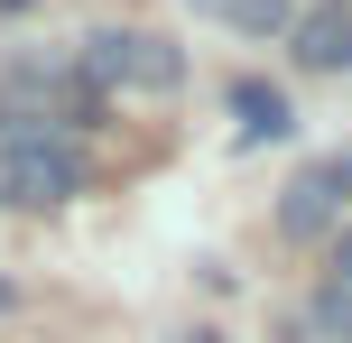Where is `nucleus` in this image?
<instances>
[{
  "label": "nucleus",
  "instance_id": "nucleus-1",
  "mask_svg": "<svg viewBox=\"0 0 352 343\" xmlns=\"http://www.w3.org/2000/svg\"><path fill=\"white\" fill-rule=\"evenodd\" d=\"M84 195V148L56 121H28V111H0V204L10 214H47V204Z\"/></svg>",
  "mask_w": 352,
  "mask_h": 343
},
{
  "label": "nucleus",
  "instance_id": "nucleus-2",
  "mask_svg": "<svg viewBox=\"0 0 352 343\" xmlns=\"http://www.w3.org/2000/svg\"><path fill=\"white\" fill-rule=\"evenodd\" d=\"M84 74H93V93H176L186 56L148 28H102V37H84Z\"/></svg>",
  "mask_w": 352,
  "mask_h": 343
},
{
  "label": "nucleus",
  "instance_id": "nucleus-3",
  "mask_svg": "<svg viewBox=\"0 0 352 343\" xmlns=\"http://www.w3.org/2000/svg\"><path fill=\"white\" fill-rule=\"evenodd\" d=\"M343 204H352V158H324V167H306V177L278 195V232L287 241H324L343 223Z\"/></svg>",
  "mask_w": 352,
  "mask_h": 343
},
{
  "label": "nucleus",
  "instance_id": "nucleus-4",
  "mask_svg": "<svg viewBox=\"0 0 352 343\" xmlns=\"http://www.w3.org/2000/svg\"><path fill=\"white\" fill-rule=\"evenodd\" d=\"M297 65H316V74H352V19H343V10L297 19Z\"/></svg>",
  "mask_w": 352,
  "mask_h": 343
},
{
  "label": "nucleus",
  "instance_id": "nucleus-5",
  "mask_svg": "<svg viewBox=\"0 0 352 343\" xmlns=\"http://www.w3.org/2000/svg\"><path fill=\"white\" fill-rule=\"evenodd\" d=\"M232 111H241V140H287L297 130L287 93H269V84H232Z\"/></svg>",
  "mask_w": 352,
  "mask_h": 343
},
{
  "label": "nucleus",
  "instance_id": "nucleus-6",
  "mask_svg": "<svg viewBox=\"0 0 352 343\" xmlns=\"http://www.w3.org/2000/svg\"><path fill=\"white\" fill-rule=\"evenodd\" d=\"M186 10L223 19V28H241V37H278V28H297V19H287V0H186Z\"/></svg>",
  "mask_w": 352,
  "mask_h": 343
},
{
  "label": "nucleus",
  "instance_id": "nucleus-7",
  "mask_svg": "<svg viewBox=\"0 0 352 343\" xmlns=\"http://www.w3.org/2000/svg\"><path fill=\"white\" fill-rule=\"evenodd\" d=\"M316 334L324 343H352V278H324V288H316Z\"/></svg>",
  "mask_w": 352,
  "mask_h": 343
},
{
  "label": "nucleus",
  "instance_id": "nucleus-8",
  "mask_svg": "<svg viewBox=\"0 0 352 343\" xmlns=\"http://www.w3.org/2000/svg\"><path fill=\"white\" fill-rule=\"evenodd\" d=\"M334 278H352V232H343V241H334Z\"/></svg>",
  "mask_w": 352,
  "mask_h": 343
},
{
  "label": "nucleus",
  "instance_id": "nucleus-9",
  "mask_svg": "<svg viewBox=\"0 0 352 343\" xmlns=\"http://www.w3.org/2000/svg\"><path fill=\"white\" fill-rule=\"evenodd\" d=\"M0 316H10V278H0Z\"/></svg>",
  "mask_w": 352,
  "mask_h": 343
},
{
  "label": "nucleus",
  "instance_id": "nucleus-10",
  "mask_svg": "<svg viewBox=\"0 0 352 343\" xmlns=\"http://www.w3.org/2000/svg\"><path fill=\"white\" fill-rule=\"evenodd\" d=\"M186 343H213V334H186Z\"/></svg>",
  "mask_w": 352,
  "mask_h": 343
},
{
  "label": "nucleus",
  "instance_id": "nucleus-11",
  "mask_svg": "<svg viewBox=\"0 0 352 343\" xmlns=\"http://www.w3.org/2000/svg\"><path fill=\"white\" fill-rule=\"evenodd\" d=\"M10 10H19V0H10Z\"/></svg>",
  "mask_w": 352,
  "mask_h": 343
}]
</instances>
